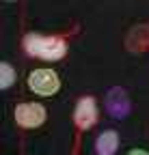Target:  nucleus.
<instances>
[{
  "label": "nucleus",
  "instance_id": "nucleus-8",
  "mask_svg": "<svg viewBox=\"0 0 149 155\" xmlns=\"http://www.w3.org/2000/svg\"><path fill=\"white\" fill-rule=\"evenodd\" d=\"M15 69L9 65V63H0V88L7 91L15 84Z\"/></svg>",
  "mask_w": 149,
  "mask_h": 155
},
{
  "label": "nucleus",
  "instance_id": "nucleus-3",
  "mask_svg": "<svg viewBox=\"0 0 149 155\" xmlns=\"http://www.w3.org/2000/svg\"><path fill=\"white\" fill-rule=\"evenodd\" d=\"M13 119L15 123L24 127V129H35L46 123L48 119V112H46V106L41 104H35V101H24V104H17L15 110H13Z\"/></svg>",
  "mask_w": 149,
  "mask_h": 155
},
{
  "label": "nucleus",
  "instance_id": "nucleus-6",
  "mask_svg": "<svg viewBox=\"0 0 149 155\" xmlns=\"http://www.w3.org/2000/svg\"><path fill=\"white\" fill-rule=\"evenodd\" d=\"M119 149V134L115 129H106L95 138V153L97 155H115Z\"/></svg>",
  "mask_w": 149,
  "mask_h": 155
},
{
  "label": "nucleus",
  "instance_id": "nucleus-10",
  "mask_svg": "<svg viewBox=\"0 0 149 155\" xmlns=\"http://www.w3.org/2000/svg\"><path fill=\"white\" fill-rule=\"evenodd\" d=\"M7 2H13V0H7Z\"/></svg>",
  "mask_w": 149,
  "mask_h": 155
},
{
  "label": "nucleus",
  "instance_id": "nucleus-5",
  "mask_svg": "<svg viewBox=\"0 0 149 155\" xmlns=\"http://www.w3.org/2000/svg\"><path fill=\"white\" fill-rule=\"evenodd\" d=\"M104 106L108 110V114L113 116V119H125L132 110V104H130V97L125 93V88L121 86H113L108 91L106 99H104Z\"/></svg>",
  "mask_w": 149,
  "mask_h": 155
},
{
  "label": "nucleus",
  "instance_id": "nucleus-1",
  "mask_svg": "<svg viewBox=\"0 0 149 155\" xmlns=\"http://www.w3.org/2000/svg\"><path fill=\"white\" fill-rule=\"evenodd\" d=\"M24 52L32 58H41V61H61L67 54V41L59 35H26L24 37Z\"/></svg>",
  "mask_w": 149,
  "mask_h": 155
},
{
  "label": "nucleus",
  "instance_id": "nucleus-7",
  "mask_svg": "<svg viewBox=\"0 0 149 155\" xmlns=\"http://www.w3.org/2000/svg\"><path fill=\"white\" fill-rule=\"evenodd\" d=\"M127 48L132 52H145L149 50V26H136L127 35Z\"/></svg>",
  "mask_w": 149,
  "mask_h": 155
},
{
  "label": "nucleus",
  "instance_id": "nucleus-2",
  "mask_svg": "<svg viewBox=\"0 0 149 155\" xmlns=\"http://www.w3.org/2000/svg\"><path fill=\"white\" fill-rule=\"evenodd\" d=\"M26 84L28 88L39 95V97H52L61 91V78L54 69L41 67V69H32L26 78Z\"/></svg>",
  "mask_w": 149,
  "mask_h": 155
},
{
  "label": "nucleus",
  "instance_id": "nucleus-4",
  "mask_svg": "<svg viewBox=\"0 0 149 155\" xmlns=\"http://www.w3.org/2000/svg\"><path fill=\"white\" fill-rule=\"evenodd\" d=\"M97 101H95V97H91V95H84L78 99L76 108H73V125H76L78 134L82 131H89L93 125L97 123Z\"/></svg>",
  "mask_w": 149,
  "mask_h": 155
},
{
  "label": "nucleus",
  "instance_id": "nucleus-9",
  "mask_svg": "<svg viewBox=\"0 0 149 155\" xmlns=\"http://www.w3.org/2000/svg\"><path fill=\"white\" fill-rule=\"evenodd\" d=\"M127 155H149V151H145V149H132Z\"/></svg>",
  "mask_w": 149,
  "mask_h": 155
}]
</instances>
